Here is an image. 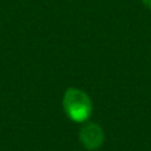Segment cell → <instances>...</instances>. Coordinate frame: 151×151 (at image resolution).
<instances>
[{
    "instance_id": "1",
    "label": "cell",
    "mask_w": 151,
    "mask_h": 151,
    "mask_svg": "<svg viewBox=\"0 0 151 151\" xmlns=\"http://www.w3.org/2000/svg\"><path fill=\"white\" fill-rule=\"evenodd\" d=\"M63 104L66 114L74 122H85L92 113L90 97L79 88H68L64 94Z\"/></svg>"
},
{
    "instance_id": "2",
    "label": "cell",
    "mask_w": 151,
    "mask_h": 151,
    "mask_svg": "<svg viewBox=\"0 0 151 151\" xmlns=\"http://www.w3.org/2000/svg\"><path fill=\"white\" fill-rule=\"evenodd\" d=\"M79 137L84 147L88 150H96L100 147L104 142V132L101 127L96 123H88L81 127Z\"/></svg>"
},
{
    "instance_id": "3",
    "label": "cell",
    "mask_w": 151,
    "mask_h": 151,
    "mask_svg": "<svg viewBox=\"0 0 151 151\" xmlns=\"http://www.w3.org/2000/svg\"><path fill=\"white\" fill-rule=\"evenodd\" d=\"M143 1V4L149 8V9H151V0H142Z\"/></svg>"
}]
</instances>
